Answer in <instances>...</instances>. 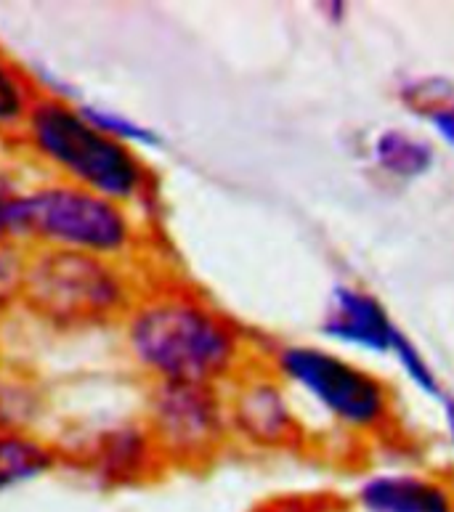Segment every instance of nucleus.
<instances>
[{"label":"nucleus","instance_id":"obj_8","mask_svg":"<svg viewBox=\"0 0 454 512\" xmlns=\"http://www.w3.org/2000/svg\"><path fill=\"white\" fill-rule=\"evenodd\" d=\"M367 512H454L452 499L441 486L412 475H383L362 489Z\"/></svg>","mask_w":454,"mask_h":512},{"label":"nucleus","instance_id":"obj_4","mask_svg":"<svg viewBox=\"0 0 454 512\" xmlns=\"http://www.w3.org/2000/svg\"><path fill=\"white\" fill-rule=\"evenodd\" d=\"M30 300L64 324H88L123 306V282L96 255L46 250L27 271Z\"/></svg>","mask_w":454,"mask_h":512},{"label":"nucleus","instance_id":"obj_2","mask_svg":"<svg viewBox=\"0 0 454 512\" xmlns=\"http://www.w3.org/2000/svg\"><path fill=\"white\" fill-rule=\"evenodd\" d=\"M30 138L43 160L72 178V184L112 202L136 197L144 168L136 154L107 130L62 101H38L30 109Z\"/></svg>","mask_w":454,"mask_h":512},{"label":"nucleus","instance_id":"obj_3","mask_svg":"<svg viewBox=\"0 0 454 512\" xmlns=\"http://www.w3.org/2000/svg\"><path fill=\"white\" fill-rule=\"evenodd\" d=\"M11 234L43 239L54 250L85 255L123 253L131 242V221L120 202L83 186L59 184L16 199Z\"/></svg>","mask_w":454,"mask_h":512},{"label":"nucleus","instance_id":"obj_13","mask_svg":"<svg viewBox=\"0 0 454 512\" xmlns=\"http://www.w3.org/2000/svg\"><path fill=\"white\" fill-rule=\"evenodd\" d=\"M428 117H431L433 128L439 130L441 136L454 146V109H433Z\"/></svg>","mask_w":454,"mask_h":512},{"label":"nucleus","instance_id":"obj_11","mask_svg":"<svg viewBox=\"0 0 454 512\" xmlns=\"http://www.w3.org/2000/svg\"><path fill=\"white\" fill-rule=\"evenodd\" d=\"M27 112V85L16 69L0 62V128L19 123Z\"/></svg>","mask_w":454,"mask_h":512},{"label":"nucleus","instance_id":"obj_1","mask_svg":"<svg viewBox=\"0 0 454 512\" xmlns=\"http://www.w3.org/2000/svg\"><path fill=\"white\" fill-rule=\"evenodd\" d=\"M136 359L162 383L208 385L229 369L234 337L229 329L189 300L168 298L139 308L128 327Z\"/></svg>","mask_w":454,"mask_h":512},{"label":"nucleus","instance_id":"obj_12","mask_svg":"<svg viewBox=\"0 0 454 512\" xmlns=\"http://www.w3.org/2000/svg\"><path fill=\"white\" fill-rule=\"evenodd\" d=\"M22 194L16 192L11 178L6 173H0V237H8L11 234V215H14L16 199Z\"/></svg>","mask_w":454,"mask_h":512},{"label":"nucleus","instance_id":"obj_6","mask_svg":"<svg viewBox=\"0 0 454 512\" xmlns=\"http://www.w3.org/2000/svg\"><path fill=\"white\" fill-rule=\"evenodd\" d=\"M154 428L170 449H200L218 430V406L208 385L162 383L154 396Z\"/></svg>","mask_w":454,"mask_h":512},{"label":"nucleus","instance_id":"obj_5","mask_svg":"<svg viewBox=\"0 0 454 512\" xmlns=\"http://www.w3.org/2000/svg\"><path fill=\"white\" fill-rule=\"evenodd\" d=\"M282 367L303 388L322 401L332 414L348 422H375L383 412V390L346 361L314 348H290L282 356Z\"/></svg>","mask_w":454,"mask_h":512},{"label":"nucleus","instance_id":"obj_10","mask_svg":"<svg viewBox=\"0 0 454 512\" xmlns=\"http://www.w3.org/2000/svg\"><path fill=\"white\" fill-rule=\"evenodd\" d=\"M378 160L396 176L415 178L431 168V149L401 133H385L378 141Z\"/></svg>","mask_w":454,"mask_h":512},{"label":"nucleus","instance_id":"obj_9","mask_svg":"<svg viewBox=\"0 0 454 512\" xmlns=\"http://www.w3.org/2000/svg\"><path fill=\"white\" fill-rule=\"evenodd\" d=\"M51 459L54 454L46 446L35 444L30 438L0 433V489L43 473L51 467Z\"/></svg>","mask_w":454,"mask_h":512},{"label":"nucleus","instance_id":"obj_7","mask_svg":"<svg viewBox=\"0 0 454 512\" xmlns=\"http://www.w3.org/2000/svg\"><path fill=\"white\" fill-rule=\"evenodd\" d=\"M324 332L370 351H393L401 337L378 300L351 290L335 292V316L327 321Z\"/></svg>","mask_w":454,"mask_h":512}]
</instances>
